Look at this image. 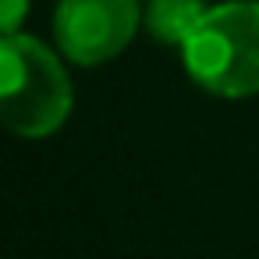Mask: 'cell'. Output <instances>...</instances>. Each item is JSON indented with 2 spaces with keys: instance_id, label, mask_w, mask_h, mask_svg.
<instances>
[{
  "instance_id": "cell-1",
  "label": "cell",
  "mask_w": 259,
  "mask_h": 259,
  "mask_svg": "<svg viewBox=\"0 0 259 259\" xmlns=\"http://www.w3.org/2000/svg\"><path fill=\"white\" fill-rule=\"evenodd\" d=\"M71 114V78L57 54L32 36L0 39V121L22 139L54 135Z\"/></svg>"
},
{
  "instance_id": "cell-2",
  "label": "cell",
  "mask_w": 259,
  "mask_h": 259,
  "mask_svg": "<svg viewBox=\"0 0 259 259\" xmlns=\"http://www.w3.org/2000/svg\"><path fill=\"white\" fill-rule=\"evenodd\" d=\"M192 82L224 100L259 93V0H227L206 11L181 47Z\"/></svg>"
},
{
  "instance_id": "cell-3",
  "label": "cell",
  "mask_w": 259,
  "mask_h": 259,
  "mask_svg": "<svg viewBox=\"0 0 259 259\" xmlns=\"http://www.w3.org/2000/svg\"><path fill=\"white\" fill-rule=\"evenodd\" d=\"M139 18V0H61L54 36L68 61L96 68L135 39Z\"/></svg>"
},
{
  "instance_id": "cell-4",
  "label": "cell",
  "mask_w": 259,
  "mask_h": 259,
  "mask_svg": "<svg viewBox=\"0 0 259 259\" xmlns=\"http://www.w3.org/2000/svg\"><path fill=\"white\" fill-rule=\"evenodd\" d=\"M206 4L202 0H149L146 8V29L156 43L167 47H185L192 39V32L199 29V22L206 18Z\"/></svg>"
},
{
  "instance_id": "cell-5",
  "label": "cell",
  "mask_w": 259,
  "mask_h": 259,
  "mask_svg": "<svg viewBox=\"0 0 259 259\" xmlns=\"http://www.w3.org/2000/svg\"><path fill=\"white\" fill-rule=\"evenodd\" d=\"M25 11H29V0H0V29H4V32H18Z\"/></svg>"
}]
</instances>
